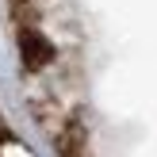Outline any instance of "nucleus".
I'll list each match as a JSON object with an SVG mask.
<instances>
[{"instance_id": "obj_3", "label": "nucleus", "mask_w": 157, "mask_h": 157, "mask_svg": "<svg viewBox=\"0 0 157 157\" xmlns=\"http://www.w3.org/2000/svg\"><path fill=\"white\" fill-rule=\"evenodd\" d=\"M12 4H31V0H12Z\"/></svg>"}, {"instance_id": "obj_2", "label": "nucleus", "mask_w": 157, "mask_h": 157, "mask_svg": "<svg viewBox=\"0 0 157 157\" xmlns=\"http://www.w3.org/2000/svg\"><path fill=\"white\" fill-rule=\"evenodd\" d=\"M19 58H23V65H27L31 73H42V69L54 61V46H50L46 35L23 27V31H19Z\"/></svg>"}, {"instance_id": "obj_1", "label": "nucleus", "mask_w": 157, "mask_h": 157, "mask_svg": "<svg viewBox=\"0 0 157 157\" xmlns=\"http://www.w3.org/2000/svg\"><path fill=\"white\" fill-rule=\"evenodd\" d=\"M54 146H58V157H96L88 127H84L81 119H69L65 127L54 130Z\"/></svg>"}]
</instances>
